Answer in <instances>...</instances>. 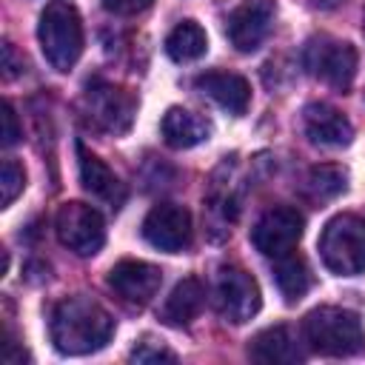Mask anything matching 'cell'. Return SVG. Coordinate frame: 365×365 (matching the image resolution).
Listing matches in <instances>:
<instances>
[{"mask_svg":"<svg viewBox=\"0 0 365 365\" xmlns=\"http://www.w3.org/2000/svg\"><path fill=\"white\" fill-rule=\"evenodd\" d=\"M48 331L60 354L86 356L108 345V339L114 336V319L100 302L77 294L54 305Z\"/></svg>","mask_w":365,"mask_h":365,"instance_id":"obj_1","label":"cell"},{"mask_svg":"<svg viewBox=\"0 0 365 365\" xmlns=\"http://www.w3.org/2000/svg\"><path fill=\"white\" fill-rule=\"evenodd\" d=\"M302 339L314 354L351 356L365 348V331L354 311L336 305H319L302 319Z\"/></svg>","mask_w":365,"mask_h":365,"instance_id":"obj_2","label":"cell"},{"mask_svg":"<svg viewBox=\"0 0 365 365\" xmlns=\"http://www.w3.org/2000/svg\"><path fill=\"white\" fill-rule=\"evenodd\" d=\"M37 40L46 63L54 71H71L83 54V20L77 9L66 0H51L40 11Z\"/></svg>","mask_w":365,"mask_h":365,"instance_id":"obj_3","label":"cell"},{"mask_svg":"<svg viewBox=\"0 0 365 365\" xmlns=\"http://www.w3.org/2000/svg\"><path fill=\"white\" fill-rule=\"evenodd\" d=\"M319 257L328 271L356 277L365 271V220L356 214H336L325 222L319 237Z\"/></svg>","mask_w":365,"mask_h":365,"instance_id":"obj_4","label":"cell"},{"mask_svg":"<svg viewBox=\"0 0 365 365\" xmlns=\"http://www.w3.org/2000/svg\"><path fill=\"white\" fill-rule=\"evenodd\" d=\"M359 54L348 40H336L331 34H317L302 48V66L311 77L328 83L336 91H348L356 77Z\"/></svg>","mask_w":365,"mask_h":365,"instance_id":"obj_5","label":"cell"},{"mask_svg":"<svg viewBox=\"0 0 365 365\" xmlns=\"http://www.w3.org/2000/svg\"><path fill=\"white\" fill-rule=\"evenodd\" d=\"M54 231H57V240L68 251H74L77 257H94L106 245V222H103V214L94 205L80 202V200L63 202L57 208Z\"/></svg>","mask_w":365,"mask_h":365,"instance_id":"obj_6","label":"cell"},{"mask_svg":"<svg viewBox=\"0 0 365 365\" xmlns=\"http://www.w3.org/2000/svg\"><path fill=\"white\" fill-rule=\"evenodd\" d=\"M214 305L225 322L231 325L248 322L251 317H257L262 305L257 279L240 265H222L214 282Z\"/></svg>","mask_w":365,"mask_h":365,"instance_id":"obj_7","label":"cell"},{"mask_svg":"<svg viewBox=\"0 0 365 365\" xmlns=\"http://www.w3.org/2000/svg\"><path fill=\"white\" fill-rule=\"evenodd\" d=\"M302 231H305V217L291 205H277L257 220V225L251 228V242L262 257L277 259L297 248Z\"/></svg>","mask_w":365,"mask_h":365,"instance_id":"obj_8","label":"cell"},{"mask_svg":"<svg viewBox=\"0 0 365 365\" xmlns=\"http://www.w3.org/2000/svg\"><path fill=\"white\" fill-rule=\"evenodd\" d=\"M191 214L185 205L177 202H160L154 205L145 220H143V237L148 245L165 251V254H180L191 245Z\"/></svg>","mask_w":365,"mask_h":365,"instance_id":"obj_9","label":"cell"},{"mask_svg":"<svg viewBox=\"0 0 365 365\" xmlns=\"http://www.w3.org/2000/svg\"><path fill=\"white\" fill-rule=\"evenodd\" d=\"M86 111L88 117L108 134H125L134 120V97L111 83H88L86 86Z\"/></svg>","mask_w":365,"mask_h":365,"instance_id":"obj_10","label":"cell"},{"mask_svg":"<svg viewBox=\"0 0 365 365\" xmlns=\"http://www.w3.org/2000/svg\"><path fill=\"white\" fill-rule=\"evenodd\" d=\"M271 26H274V3L271 0H248L228 14L225 34L237 51L248 54L265 43V37L271 34Z\"/></svg>","mask_w":365,"mask_h":365,"instance_id":"obj_11","label":"cell"},{"mask_svg":"<svg viewBox=\"0 0 365 365\" xmlns=\"http://www.w3.org/2000/svg\"><path fill=\"white\" fill-rule=\"evenodd\" d=\"M163 271L143 259H123L108 271V288L128 305H145L157 297Z\"/></svg>","mask_w":365,"mask_h":365,"instance_id":"obj_12","label":"cell"},{"mask_svg":"<svg viewBox=\"0 0 365 365\" xmlns=\"http://www.w3.org/2000/svg\"><path fill=\"white\" fill-rule=\"evenodd\" d=\"M302 128L305 137L322 148H345L354 140L351 120L328 103H308L302 111Z\"/></svg>","mask_w":365,"mask_h":365,"instance_id":"obj_13","label":"cell"},{"mask_svg":"<svg viewBox=\"0 0 365 365\" xmlns=\"http://www.w3.org/2000/svg\"><path fill=\"white\" fill-rule=\"evenodd\" d=\"M77 165H80V182H83V188L94 197V200H100V202H106L108 208H120L123 205V200H125V185L117 180V174L97 157V154H91L83 143H77Z\"/></svg>","mask_w":365,"mask_h":365,"instance_id":"obj_14","label":"cell"},{"mask_svg":"<svg viewBox=\"0 0 365 365\" xmlns=\"http://www.w3.org/2000/svg\"><path fill=\"white\" fill-rule=\"evenodd\" d=\"M197 88L211 97L220 108H225L228 114L240 117L245 114L248 103H251V86L245 77L240 74H231V71H208V74H200L197 77Z\"/></svg>","mask_w":365,"mask_h":365,"instance_id":"obj_15","label":"cell"},{"mask_svg":"<svg viewBox=\"0 0 365 365\" xmlns=\"http://www.w3.org/2000/svg\"><path fill=\"white\" fill-rule=\"evenodd\" d=\"M248 356L254 362H262V365H297V362H302V351H299L297 336L291 334L288 325H274V328L259 331L248 345Z\"/></svg>","mask_w":365,"mask_h":365,"instance_id":"obj_16","label":"cell"},{"mask_svg":"<svg viewBox=\"0 0 365 365\" xmlns=\"http://www.w3.org/2000/svg\"><path fill=\"white\" fill-rule=\"evenodd\" d=\"M160 131H163V140L171 148H194V145H200L211 137V123L205 117L188 111V108L174 106L163 114Z\"/></svg>","mask_w":365,"mask_h":365,"instance_id":"obj_17","label":"cell"},{"mask_svg":"<svg viewBox=\"0 0 365 365\" xmlns=\"http://www.w3.org/2000/svg\"><path fill=\"white\" fill-rule=\"evenodd\" d=\"M202 302H205V288H202V282H200L197 277H185V279H180V282L171 288V294L165 297V302H163V308H160V319H163L165 325L182 328V325H188V322L200 314Z\"/></svg>","mask_w":365,"mask_h":365,"instance_id":"obj_18","label":"cell"},{"mask_svg":"<svg viewBox=\"0 0 365 365\" xmlns=\"http://www.w3.org/2000/svg\"><path fill=\"white\" fill-rule=\"evenodd\" d=\"M274 282L285 302H299L311 288V268L302 254L288 251L274 259Z\"/></svg>","mask_w":365,"mask_h":365,"instance_id":"obj_19","label":"cell"},{"mask_svg":"<svg viewBox=\"0 0 365 365\" xmlns=\"http://www.w3.org/2000/svg\"><path fill=\"white\" fill-rule=\"evenodd\" d=\"M205 51H208V37H205V29L197 20L177 23L165 37V54L174 63H194Z\"/></svg>","mask_w":365,"mask_h":365,"instance_id":"obj_20","label":"cell"},{"mask_svg":"<svg viewBox=\"0 0 365 365\" xmlns=\"http://www.w3.org/2000/svg\"><path fill=\"white\" fill-rule=\"evenodd\" d=\"M345 188H348V171H345L342 165L325 163V165H314V168L308 171L305 191H308V197L317 200V202L334 200V197H339Z\"/></svg>","mask_w":365,"mask_h":365,"instance_id":"obj_21","label":"cell"},{"mask_svg":"<svg viewBox=\"0 0 365 365\" xmlns=\"http://www.w3.org/2000/svg\"><path fill=\"white\" fill-rule=\"evenodd\" d=\"M26 188V171H23V165L14 160V157H6L3 160V168H0V191H3V208H9L17 197H20V191Z\"/></svg>","mask_w":365,"mask_h":365,"instance_id":"obj_22","label":"cell"},{"mask_svg":"<svg viewBox=\"0 0 365 365\" xmlns=\"http://www.w3.org/2000/svg\"><path fill=\"white\" fill-rule=\"evenodd\" d=\"M131 362H140V365H148V362H177V354L165 345H157L151 339L140 342L134 351H131Z\"/></svg>","mask_w":365,"mask_h":365,"instance_id":"obj_23","label":"cell"},{"mask_svg":"<svg viewBox=\"0 0 365 365\" xmlns=\"http://www.w3.org/2000/svg\"><path fill=\"white\" fill-rule=\"evenodd\" d=\"M3 145L6 148H11V145H17L20 143V137H23V128H20V123H17V114H14V106L6 100L3 103Z\"/></svg>","mask_w":365,"mask_h":365,"instance_id":"obj_24","label":"cell"},{"mask_svg":"<svg viewBox=\"0 0 365 365\" xmlns=\"http://www.w3.org/2000/svg\"><path fill=\"white\" fill-rule=\"evenodd\" d=\"M154 0H103V6L114 14H137V11H145Z\"/></svg>","mask_w":365,"mask_h":365,"instance_id":"obj_25","label":"cell"},{"mask_svg":"<svg viewBox=\"0 0 365 365\" xmlns=\"http://www.w3.org/2000/svg\"><path fill=\"white\" fill-rule=\"evenodd\" d=\"M3 68H6V77L11 80L14 74H20V68H23V60L17 63L14 60V46L11 43H3Z\"/></svg>","mask_w":365,"mask_h":365,"instance_id":"obj_26","label":"cell"},{"mask_svg":"<svg viewBox=\"0 0 365 365\" xmlns=\"http://www.w3.org/2000/svg\"><path fill=\"white\" fill-rule=\"evenodd\" d=\"M362 31H365V23H362Z\"/></svg>","mask_w":365,"mask_h":365,"instance_id":"obj_27","label":"cell"}]
</instances>
